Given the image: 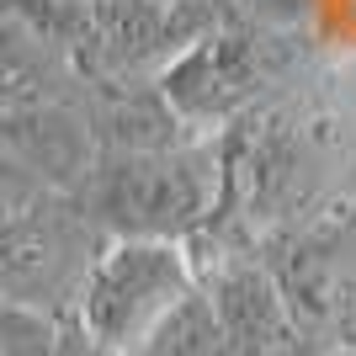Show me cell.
Listing matches in <instances>:
<instances>
[{"mask_svg":"<svg viewBox=\"0 0 356 356\" xmlns=\"http://www.w3.org/2000/svg\"><path fill=\"white\" fill-rule=\"evenodd\" d=\"M90 202L118 239H181L213 202V160L197 149L118 154L102 165Z\"/></svg>","mask_w":356,"mask_h":356,"instance_id":"obj_2","label":"cell"},{"mask_svg":"<svg viewBox=\"0 0 356 356\" xmlns=\"http://www.w3.org/2000/svg\"><path fill=\"white\" fill-rule=\"evenodd\" d=\"M11 16L38 43H90L96 32L90 0H11Z\"/></svg>","mask_w":356,"mask_h":356,"instance_id":"obj_6","label":"cell"},{"mask_svg":"<svg viewBox=\"0 0 356 356\" xmlns=\"http://www.w3.org/2000/svg\"><path fill=\"white\" fill-rule=\"evenodd\" d=\"M197 293L181 239H118L90 261L80 282V325L102 351L134 356L181 298Z\"/></svg>","mask_w":356,"mask_h":356,"instance_id":"obj_1","label":"cell"},{"mask_svg":"<svg viewBox=\"0 0 356 356\" xmlns=\"http://www.w3.org/2000/svg\"><path fill=\"white\" fill-rule=\"evenodd\" d=\"M271 74V48L245 32H223V38H202L165 70V102L170 112L192 122H218L229 112L250 102L261 80Z\"/></svg>","mask_w":356,"mask_h":356,"instance_id":"obj_3","label":"cell"},{"mask_svg":"<svg viewBox=\"0 0 356 356\" xmlns=\"http://www.w3.org/2000/svg\"><path fill=\"white\" fill-rule=\"evenodd\" d=\"M213 303H218V319L234 341V356H271L293 341V319L282 309V293L261 266L250 261H234L213 277Z\"/></svg>","mask_w":356,"mask_h":356,"instance_id":"obj_4","label":"cell"},{"mask_svg":"<svg viewBox=\"0 0 356 356\" xmlns=\"http://www.w3.org/2000/svg\"><path fill=\"white\" fill-rule=\"evenodd\" d=\"M134 356H234V341H229V330L218 319L213 293L197 287L192 298H181L176 309L154 325V335Z\"/></svg>","mask_w":356,"mask_h":356,"instance_id":"obj_5","label":"cell"},{"mask_svg":"<svg viewBox=\"0 0 356 356\" xmlns=\"http://www.w3.org/2000/svg\"><path fill=\"white\" fill-rule=\"evenodd\" d=\"M271 356H314V351H309V346H303V341H298V335H293V341H287L282 351H271Z\"/></svg>","mask_w":356,"mask_h":356,"instance_id":"obj_8","label":"cell"},{"mask_svg":"<svg viewBox=\"0 0 356 356\" xmlns=\"http://www.w3.org/2000/svg\"><path fill=\"white\" fill-rule=\"evenodd\" d=\"M54 319L43 309H27L22 298L6 303V356H48L54 351Z\"/></svg>","mask_w":356,"mask_h":356,"instance_id":"obj_7","label":"cell"}]
</instances>
